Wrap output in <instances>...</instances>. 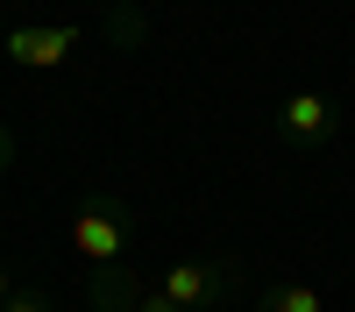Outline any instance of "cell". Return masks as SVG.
<instances>
[{"label":"cell","instance_id":"obj_1","mask_svg":"<svg viewBox=\"0 0 355 312\" xmlns=\"http://www.w3.org/2000/svg\"><path fill=\"white\" fill-rule=\"evenodd\" d=\"M157 291L185 312H227L242 291V270H234V255H199V263H171L157 277Z\"/></svg>","mask_w":355,"mask_h":312},{"label":"cell","instance_id":"obj_2","mask_svg":"<svg viewBox=\"0 0 355 312\" xmlns=\"http://www.w3.org/2000/svg\"><path fill=\"white\" fill-rule=\"evenodd\" d=\"M71 248H78L93 270H100V263H128V248H135V213L121 206V199L93 192V199L71 213Z\"/></svg>","mask_w":355,"mask_h":312},{"label":"cell","instance_id":"obj_3","mask_svg":"<svg viewBox=\"0 0 355 312\" xmlns=\"http://www.w3.org/2000/svg\"><path fill=\"white\" fill-rule=\"evenodd\" d=\"M334 135H341V107L327 93H291L277 107V142L284 149H327Z\"/></svg>","mask_w":355,"mask_h":312},{"label":"cell","instance_id":"obj_4","mask_svg":"<svg viewBox=\"0 0 355 312\" xmlns=\"http://www.w3.org/2000/svg\"><path fill=\"white\" fill-rule=\"evenodd\" d=\"M8 64H28V71H57L64 57L78 50V21H21L8 28Z\"/></svg>","mask_w":355,"mask_h":312},{"label":"cell","instance_id":"obj_5","mask_svg":"<svg viewBox=\"0 0 355 312\" xmlns=\"http://www.w3.org/2000/svg\"><path fill=\"white\" fill-rule=\"evenodd\" d=\"M142 291H150V284H142L135 263H100L93 277H85V305H93V312H135Z\"/></svg>","mask_w":355,"mask_h":312},{"label":"cell","instance_id":"obj_6","mask_svg":"<svg viewBox=\"0 0 355 312\" xmlns=\"http://www.w3.org/2000/svg\"><path fill=\"white\" fill-rule=\"evenodd\" d=\"M249 312H327V298H320L313 284H263Z\"/></svg>","mask_w":355,"mask_h":312},{"label":"cell","instance_id":"obj_7","mask_svg":"<svg viewBox=\"0 0 355 312\" xmlns=\"http://www.w3.org/2000/svg\"><path fill=\"white\" fill-rule=\"evenodd\" d=\"M142 36H150V15L142 8H107V43L114 50H135Z\"/></svg>","mask_w":355,"mask_h":312},{"label":"cell","instance_id":"obj_8","mask_svg":"<svg viewBox=\"0 0 355 312\" xmlns=\"http://www.w3.org/2000/svg\"><path fill=\"white\" fill-rule=\"evenodd\" d=\"M0 312H57V305H50L43 291H15V298H8V305H0Z\"/></svg>","mask_w":355,"mask_h":312},{"label":"cell","instance_id":"obj_9","mask_svg":"<svg viewBox=\"0 0 355 312\" xmlns=\"http://www.w3.org/2000/svg\"><path fill=\"white\" fill-rule=\"evenodd\" d=\"M135 312H185V305H171V298L157 291V284H150V291H142V298H135Z\"/></svg>","mask_w":355,"mask_h":312},{"label":"cell","instance_id":"obj_10","mask_svg":"<svg viewBox=\"0 0 355 312\" xmlns=\"http://www.w3.org/2000/svg\"><path fill=\"white\" fill-rule=\"evenodd\" d=\"M8 156H15V135H8V128H0V170H8Z\"/></svg>","mask_w":355,"mask_h":312},{"label":"cell","instance_id":"obj_11","mask_svg":"<svg viewBox=\"0 0 355 312\" xmlns=\"http://www.w3.org/2000/svg\"><path fill=\"white\" fill-rule=\"evenodd\" d=\"M8 298H15V277H8V270H0V305H8Z\"/></svg>","mask_w":355,"mask_h":312},{"label":"cell","instance_id":"obj_12","mask_svg":"<svg viewBox=\"0 0 355 312\" xmlns=\"http://www.w3.org/2000/svg\"><path fill=\"white\" fill-rule=\"evenodd\" d=\"M107 8H142V0H107Z\"/></svg>","mask_w":355,"mask_h":312}]
</instances>
